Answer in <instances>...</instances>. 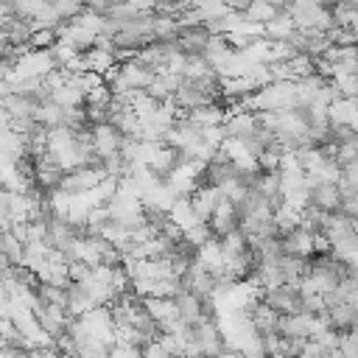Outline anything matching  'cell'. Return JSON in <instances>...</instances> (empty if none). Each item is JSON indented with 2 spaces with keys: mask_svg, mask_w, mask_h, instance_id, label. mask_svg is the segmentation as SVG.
<instances>
[{
  "mask_svg": "<svg viewBox=\"0 0 358 358\" xmlns=\"http://www.w3.org/2000/svg\"><path fill=\"white\" fill-rule=\"evenodd\" d=\"M260 299L268 302L271 308H277L280 313H302L305 310V299H302V288L294 282H280L271 288H260Z\"/></svg>",
  "mask_w": 358,
  "mask_h": 358,
  "instance_id": "1",
  "label": "cell"
},
{
  "mask_svg": "<svg viewBox=\"0 0 358 358\" xmlns=\"http://www.w3.org/2000/svg\"><path fill=\"white\" fill-rule=\"evenodd\" d=\"M106 176H109V173H103V171H95V168H90V165H78V168L64 171V176H62V190H67L70 196H78V193H87V190H98Z\"/></svg>",
  "mask_w": 358,
  "mask_h": 358,
  "instance_id": "2",
  "label": "cell"
},
{
  "mask_svg": "<svg viewBox=\"0 0 358 358\" xmlns=\"http://www.w3.org/2000/svg\"><path fill=\"white\" fill-rule=\"evenodd\" d=\"M210 39H213V31L207 28V22H199V25H179V34H176L179 50H185L187 56H190V53H207Z\"/></svg>",
  "mask_w": 358,
  "mask_h": 358,
  "instance_id": "3",
  "label": "cell"
},
{
  "mask_svg": "<svg viewBox=\"0 0 358 358\" xmlns=\"http://www.w3.org/2000/svg\"><path fill=\"white\" fill-rule=\"evenodd\" d=\"M210 229H213V235L221 241L224 235H229L232 229H238L241 227V213H238V207L224 196L218 204H215V210H213V215H210Z\"/></svg>",
  "mask_w": 358,
  "mask_h": 358,
  "instance_id": "4",
  "label": "cell"
},
{
  "mask_svg": "<svg viewBox=\"0 0 358 358\" xmlns=\"http://www.w3.org/2000/svg\"><path fill=\"white\" fill-rule=\"evenodd\" d=\"M341 199H344V193H341L338 182H316V185H310V204H316V207H322L327 213L341 210Z\"/></svg>",
  "mask_w": 358,
  "mask_h": 358,
  "instance_id": "5",
  "label": "cell"
},
{
  "mask_svg": "<svg viewBox=\"0 0 358 358\" xmlns=\"http://www.w3.org/2000/svg\"><path fill=\"white\" fill-rule=\"evenodd\" d=\"M280 310L277 308H271L268 302H263L260 296L249 305V322H252V327L257 330V333H266V330H277L280 327Z\"/></svg>",
  "mask_w": 358,
  "mask_h": 358,
  "instance_id": "6",
  "label": "cell"
},
{
  "mask_svg": "<svg viewBox=\"0 0 358 358\" xmlns=\"http://www.w3.org/2000/svg\"><path fill=\"white\" fill-rule=\"evenodd\" d=\"M327 322H330L333 330L347 333V330H352V327L358 324V308H355L350 299H347V302H338V305L327 308Z\"/></svg>",
  "mask_w": 358,
  "mask_h": 358,
  "instance_id": "7",
  "label": "cell"
},
{
  "mask_svg": "<svg viewBox=\"0 0 358 358\" xmlns=\"http://www.w3.org/2000/svg\"><path fill=\"white\" fill-rule=\"evenodd\" d=\"M294 31H296V22H294V17L285 14V11H282L280 17L263 22V34L268 36V42H285V39H291Z\"/></svg>",
  "mask_w": 358,
  "mask_h": 358,
  "instance_id": "8",
  "label": "cell"
},
{
  "mask_svg": "<svg viewBox=\"0 0 358 358\" xmlns=\"http://www.w3.org/2000/svg\"><path fill=\"white\" fill-rule=\"evenodd\" d=\"M187 117H190L193 123H199L201 129H207V126H221V123L227 120V115H224V109L218 106V101L204 103V106H196V109H187Z\"/></svg>",
  "mask_w": 358,
  "mask_h": 358,
  "instance_id": "9",
  "label": "cell"
},
{
  "mask_svg": "<svg viewBox=\"0 0 358 358\" xmlns=\"http://www.w3.org/2000/svg\"><path fill=\"white\" fill-rule=\"evenodd\" d=\"M64 115H67V106H62V103H56V101H45V103H39L36 112H34V117H36L42 126H48V129L64 126Z\"/></svg>",
  "mask_w": 358,
  "mask_h": 358,
  "instance_id": "10",
  "label": "cell"
},
{
  "mask_svg": "<svg viewBox=\"0 0 358 358\" xmlns=\"http://www.w3.org/2000/svg\"><path fill=\"white\" fill-rule=\"evenodd\" d=\"M280 14H282V8L274 6L271 0H252L249 8L243 11V17H246L249 22H268V20L280 17Z\"/></svg>",
  "mask_w": 358,
  "mask_h": 358,
  "instance_id": "11",
  "label": "cell"
},
{
  "mask_svg": "<svg viewBox=\"0 0 358 358\" xmlns=\"http://www.w3.org/2000/svg\"><path fill=\"white\" fill-rule=\"evenodd\" d=\"M50 6L59 14V20H76L87 11V0H50Z\"/></svg>",
  "mask_w": 358,
  "mask_h": 358,
  "instance_id": "12",
  "label": "cell"
},
{
  "mask_svg": "<svg viewBox=\"0 0 358 358\" xmlns=\"http://www.w3.org/2000/svg\"><path fill=\"white\" fill-rule=\"evenodd\" d=\"M338 98H358V73H338L333 78Z\"/></svg>",
  "mask_w": 358,
  "mask_h": 358,
  "instance_id": "13",
  "label": "cell"
},
{
  "mask_svg": "<svg viewBox=\"0 0 358 358\" xmlns=\"http://www.w3.org/2000/svg\"><path fill=\"white\" fill-rule=\"evenodd\" d=\"M115 3H120V0H87V8L95 11V14H101V17H106L115 8Z\"/></svg>",
  "mask_w": 358,
  "mask_h": 358,
  "instance_id": "14",
  "label": "cell"
},
{
  "mask_svg": "<svg viewBox=\"0 0 358 358\" xmlns=\"http://www.w3.org/2000/svg\"><path fill=\"white\" fill-rule=\"evenodd\" d=\"M316 3H319V6H324V8H333L338 0H316Z\"/></svg>",
  "mask_w": 358,
  "mask_h": 358,
  "instance_id": "15",
  "label": "cell"
},
{
  "mask_svg": "<svg viewBox=\"0 0 358 358\" xmlns=\"http://www.w3.org/2000/svg\"><path fill=\"white\" fill-rule=\"evenodd\" d=\"M0 3H14V0H0Z\"/></svg>",
  "mask_w": 358,
  "mask_h": 358,
  "instance_id": "16",
  "label": "cell"
}]
</instances>
